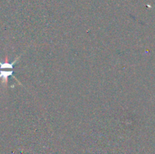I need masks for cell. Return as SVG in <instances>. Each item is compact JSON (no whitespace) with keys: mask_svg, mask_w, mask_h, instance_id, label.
I'll return each mask as SVG.
<instances>
[{"mask_svg":"<svg viewBox=\"0 0 155 154\" xmlns=\"http://www.w3.org/2000/svg\"><path fill=\"white\" fill-rule=\"evenodd\" d=\"M10 75H13V71H0V79H2L4 84H7L8 78Z\"/></svg>","mask_w":155,"mask_h":154,"instance_id":"obj_1","label":"cell"},{"mask_svg":"<svg viewBox=\"0 0 155 154\" xmlns=\"http://www.w3.org/2000/svg\"><path fill=\"white\" fill-rule=\"evenodd\" d=\"M21 56H19V57H17V58L15 59V60H14L12 63H8V62H6V63H2L0 62V68H1V69H5V68H10V69H13L14 65L17 63V61L18 60V59L21 57Z\"/></svg>","mask_w":155,"mask_h":154,"instance_id":"obj_2","label":"cell"}]
</instances>
